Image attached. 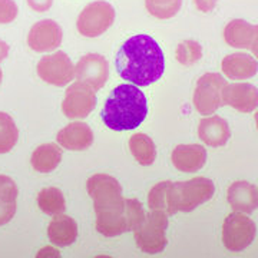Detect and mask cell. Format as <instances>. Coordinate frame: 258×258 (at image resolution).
I'll use <instances>...</instances> for the list:
<instances>
[{
    "label": "cell",
    "mask_w": 258,
    "mask_h": 258,
    "mask_svg": "<svg viewBox=\"0 0 258 258\" xmlns=\"http://www.w3.org/2000/svg\"><path fill=\"white\" fill-rule=\"evenodd\" d=\"M175 56L176 60L181 64L191 66L203 57V46L192 39H188L178 45Z\"/></svg>",
    "instance_id": "cell-29"
},
{
    "label": "cell",
    "mask_w": 258,
    "mask_h": 258,
    "mask_svg": "<svg viewBox=\"0 0 258 258\" xmlns=\"http://www.w3.org/2000/svg\"><path fill=\"white\" fill-rule=\"evenodd\" d=\"M96 106V92L83 82L72 83L62 102V112L69 119H83L91 115Z\"/></svg>",
    "instance_id": "cell-10"
},
{
    "label": "cell",
    "mask_w": 258,
    "mask_h": 258,
    "mask_svg": "<svg viewBox=\"0 0 258 258\" xmlns=\"http://www.w3.org/2000/svg\"><path fill=\"white\" fill-rule=\"evenodd\" d=\"M2 78H3V74H2V69H0V82H2Z\"/></svg>",
    "instance_id": "cell-36"
},
{
    "label": "cell",
    "mask_w": 258,
    "mask_h": 258,
    "mask_svg": "<svg viewBox=\"0 0 258 258\" xmlns=\"http://www.w3.org/2000/svg\"><path fill=\"white\" fill-rule=\"evenodd\" d=\"M37 75L42 81L57 88L66 86L75 78V66L64 52L43 56L37 63Z\"/></svg>",
    "instance_id": "cell-11"
},
{
    "label": "cell",
    "mask_w": 258,
    "mask_h": 258,
    "mask_svg": "<svg viewBox=\"0 0 258 258\" xmlns=\"http://www.w3.org/2000/svg\"><path fill=\"white\" fill-rule=\"evenodd\" d=\"M18 186L8 175H0V227L12 221L16 214Z\"/></svg>",
    "instance_id": "cell-23"
},
{
    "label": "cell",
    "mask_w": 258,
    "mask_h": 258,
    "mask_svg": "<svg viewBox=\"0 0 258 258\" xmlns=\"http://www.w3.org/2000/svg\"><path fill=\"white\" fill-rule=\"evenodd\" d=\"M28 5L36 12H46L52 8L53 0H28Z\"/></svg>",
    "instance_id": "cell-31"
},
{
    "label": "cell",
    "mask_w": 258,
    "mask_h": 258,
    "mask_svg": "<svg viewBox=\"0 0 258 258\" xmlns=\"http://www.w3.org/2000/svg\"><path fill=\"white\" fill-rule=\"evenodd\" d=\"M172 164L178 171L192 174L198 172L207 162V149L203 145H178L172 151Z\"/></svg>",
    "instance_id": "cell-16"
},
{
    "label": "cell",
    "mask_w": 258,
    "mask_h": 258,
    "mask_svg": "<svg viewBox=\"0 0 258 258\" xmlns=\"http://www.w3.org/2000/svg\"><path fill=\"white\" fill-rule=\"evenodd\" d=\"M224 103L242 113L254 112L258 108V89L251 83H231L225 86Z\"/></svg>",
    "instance_id": "cell-14"
},
{
    "label": "cell",
    "mask_w": 258,
    "mask_h": 258,
    "mask_svg": "<svg viewBox=\"0 0 258 258\" xmlns=\"http://www.w3.org/2000/svg\"><path fill=\"white\" fill-rule=\"evenodd\" d=\"M228 83L220 74L203 75L194 92V106L201 115H212L224 106V91Z\"/></svg>",
    "instance_id": "cell-7"
},
{
    "label": "cell",
    "mask_w": 258,
    "mask_h": 258,
    "mask_svg": "<svg viewBox=\"0 0 258 258\" xmlns=\"http://www.w3.org/2000/svg\"><path fill=\"white\" fill-rule=\"evenodd\" d=\"M182 6V0H145L147 10L157 19H171Z\"/></svg>",
    "instance_id": "cell-28"
},
{
    "label": "cell",
    "mask_w": 258,
    "mask_h": 258,
    "mask_svg": "<svg viewBox=\"0 0 258 258\" xmlns=\"http://www.w3.org/2000/svg\"><path fill=\"white\" fill-rule=\"evenodd\" d=\"M62 29L55 20L45 19L35 23L29 30L28 45L35 52H50L62 43Z\"/></svg>",
    "instance_id": "cell-13"
},
{
    "label": "cell",
    "mask_w": 258,
    "mask_h": 258,
    "mask_svg": "<svg viewBox=\"0 0 258 258\" xmlns=\"http://www.w3.org/2000/svg\"><path fill=\"white\" fill-rule=\"evenodd\" d=\"M102 120L112 131H131L138 128L148 115V103L144 92L132 83L115 88L105 101Z\"/></svg>",
    "instance_id": "cell-2"
},
{
    "label": "cell",
    "mask_w": 258,
    "mask_h": 258,
    "mask_svg": "<svg viewBox=\"0 0 258 258\" xmlns=\"http://www.w3.org/2000/svg\"><path fill=\"white\" fill-rule=\"evenodd\" d=\"M194 3H195V8L204 13H210L217 6V0H194Z\"/></svg>",
    "instance_id": "cell-32"
},
{
    "label": "cell",
    "mask_w": 258,
    "mask_h": 258,
    "mask_svg": "<svg viewBox=\"0 0 258 258\" xmlns=\"http://www.w3.org/2000/svg\"><path fill=\"white\" fill-rule=\"evenodd\" d=\"M115 66L123 81L144 88L161 79L165 71V56L155 39L135 35L120 46Z\"/></svg>",
    "instance_id": "cell-1"
},
{
    "label": "cell",
    "mask_w": 258,
    "mask_h": 258,
    "mask_svg": "<svg viewBox=\"0 0 258 258\" xmlns=\"http://www.w3.org/2000/svg\"><path fill=\"white\" fill-rule=\"evenodd\" d=\"M145 215L138 200L125 198V204L119 210L96 215V230L105 237H118L137 230L145 220Z\"/></svg>",
    "instance_id": "cell-3"
},
{
    "label": "cell",
    "mask_w": 258,
    "mask_h": 258,
    "mask_svg": "<svg viewBox=\"0 0 258 258\" xmlns=\"http://www.w3.org/2000/svg\"><path fill=\"white\" fill-rule=\"evenodd\" d=\"M198 137L208 147H224L231 138L230 125L224 118L217 115L204 118L198 126Z\"/></svg>",
    "instance_id": "cell-18"
},
{
    "label": "cell",
    "mask_w": 258,
    "mask_h": 258,
    "mask_svg": "<svg viewBox=\"0 0 258 258\" xmlns=\"http://www.w3.org/2000/svg\"><path fill=\"white\" fill-rule=\"evenodd\" d=\"M47 237L50 242L57 247L72 245L78 238V224L68 215H55V218L47 227Z\"/></svg>",
    "instance_id": "cell-20"
},
{
    "label": "cell",
    "mask_w": 258,
    "mask_h": 258,
    "mask_svg": "<svg viewBox=\"0 0 258 258\" xmlns=\"http://www.w3.org/2000/svg\"><path fill=\"white\" fill-rule=\"evenodd\" d=\"M255 222L242 212H232L222 224V242L232 252H240L255 240Z\"/></svg>",
    "instance_id": "cell-8"
},
{
    "label": "cell",
    "mask_w": 258,
    "mask_h": 258,
    "mask_svg": "<svg viewBox=\"0 0 258 258\" xmlns=\"http://www.w3.org/2000/svg\"><path fill=\"white\" fill-rule=\"evenodd\" d=\"M9 55V45L3 40H0V62L5 60Z\"/></svg>",
    "instance_id": "cell-34"
},
{
    "label": "cell",
    "mask_w": 258,
    "mask_h": 258,
    "mask_svg": "<svg viewBox=\"0 0 258 258\" xmlns=\"http://www.w3.org/2000/svg\"><path fill=\"white\" fill-rule=\"evenodd\" d=\"M37 205L47 215H59L66 210V201L62 191L55 186L43 188L37 195Z\"/></svg>",
    "instance_id": "cell-25"
},
{
    "label": "cell",
    "mask_w": 258,
    "mask_h": 258,
    "mask_svg": "<svg viewBox=\"0 0 258 258\" xmlns=\"http://www.w3.org/2000/svg\"><path fill=\"white\" fill-rule=\"evenodd\" d=\"M251 52L252 55L255 56L258 59V25H255V30H254V37H252V42H251Z\"/></svg>",
    "instance_id": "cell-33"
},
{
    "label": "cell",
    "mask_w": 258,
    "mask_h": 258,
    "mask_svg": "<svg viewBox=\"0 0 258 258\" xmlns=\"http://www.w3.org/2000/svg\"><path fill=\"white\" fill-rule=\"evenodd\" d=\"M227 200L234 211L248 215L258 208V188L247 181H237L230 185Z\"/></svg>",
    "instance_id": "cell-15"
},
{
    "label": "cell",
    "mask_w": 258,
    "mask_h": 258,
    "mask_svg": "<svg viewBox=\"0 0 258 258\" xmlns=\"http://www.w3.org/2000/svg\"><path fill=\"white\" fill-rule=\"evenodd\" d=\"M171 186H172L171 181H164L152 186V189L148 195V205L152 211H161L165 212L166 215H172L171 214Z\"/></svg>",
    "instance_id": "cell-26"
},
{
    "label": "cell",
    "mask_w": 258,
    "mask_h": 258,
    "mask_svg": "<svg viewBox=\"0 0 258 258\" xmlns=\"http://www.w3.org/2000/svg\"><path fill=\"white\" fill-rule=\"evenodd\" d=\"M18 5L15 0H0V25L13 22L18 16Z\"/></svg>",
    "instance_id": "cell-30"
},
{
    "label": "cell",
    "mask_w": 258,
    "mask_h": 258,
    "mask_svg": "<svg viewBox=\"0 0 258 258\" xmlns=\"http://www.w3.org/2000/svg\"><path fill=\"white\" fill-rule=\"evenodd\" d=\"M221 69L232 81H244L257 75L258 62L255 57L247 53H232L222 59Z\"/></svg>",
    "instance_id": "cell-19"
},
{
    "label": "cell",
    "mask_w": 258,
    "mask_h": 258,
    "mask_svg": "<svg viewBox=\"0 0 258 258\" xmlns=\"http://www.w3.org/2000/svg\"><path fill=\"white\" fill-rule=\"evenodd\" d=\"M86 189L92 198L96 215L116 211L125 204V198L122 197V186L118 179L111 175L95 174L88 179Z\"/></svg>",
    "instance_id": "cell-5"
},
{
    "label": "cell",
    "mask_w": 258,
    "mask_h": 258,
    "mask_svg": "<svg viewBox=\"0 0 258 258\" xmlns=\"http://www.w3.org/2000/svg\"><path fill=\"white\" fill-rule=\"evenodd\" d=\"M57 144L69 151H85L93 144V132L83 122H72L57 132Z\"/></svg>",
    "instance_id": "cell-17"
},
{
    "label": "cell",
    "mask_w": 258,
    "mask_h": 258,
    "mask_svg": "<svg viewBox=\"0 0 258 258\" xmlns=\"http://www.w3.org/2000/svg\"><path fill=\"white\" fill-rule=\"evenodd\" d=\"M255 26L242 19H234L224 29V39L227 45L238 49H249Z\"/></svg>",
    "instance_id": "cell-21"
},
{
    "label": "cell",
    "mask_w": 258,
    "mask_h": 258,
    "mask_svg": "<svg viewBox=\"0 0 258 258\" xmlns=\"http://www.w3.org/2000/svg\"><path fill=\"white\" fill-rule=\"evenodd\" d=\"M115 20V9L108 2H92L81 12L78 18V30L86 37L101 36L111 28Z\"/></svg>",
    "instance_id": "cell-9"
},
{
    "label": "cell",
    "mask_w": 258,
    "mask_h": 258,
    "mask_svg": "<svg viewBox=\"0 0 258 258\" xmlns=\"http://www.w3.org/2000/svg\"><path fill=\"white\" fill-rule=\"evenodd\" d=\"M75 76L79 82L86 83L93 91H99L108 81L109 64L106 59L98 53H89L79 59L75 66Z\"/></svg>",
    "instance_id": "cell-12"
},
{
    "label": "cell",
    "mask_w": 258,
    "mask_h": 258,
    "mask_svg": "<svg viewBox=\"0 0 258 258\" xmlns=\"http://www.w3.org/2000/svg\"><path fill=\"white\" fill-rule=\"evenodd\" d=\"M19 129L13 118L0 112V154H8L18 144Z\"/></svg>",
    "instance_id": "cell-27"
},
{
    "label": "cell",
    "mask_w": 258,
    "mask_h": 258,
    "mask_svg": "<svg viewBox=\"0 0 258 258\" xmlns=\"http://www.w3.org/2000/svg\"><path fill=\"white\" fill-rule=\"evenodd\" d=\"M255 125H257V131H258V111L255 112Z\"/></svg>",
    "instance_id": "cell-35"
},
{
    "label": "cell",
    "mask_w": 258,
    "mask_h": 258,
    "mask_svg": "<svg viewBox=\"0 0 258 258\" xmlns=\"http://www.w3.org/2000/svg\"><path fill=\"white\" fill-rule=\"evenodd\" d=\"M129 149L141 165L149 166L155 162L157 148L154 141L145 134H135L129 138Z\"/></svg>",
    "instance_id": "cell-24"
},
{
    "label": "cell",
    "mask_w": 258,
    "mask_h": 258,
    "mask_svg": "<svg viewBox=\"0 0 258 258\" xmlns=\"http://www.w3.org/2000/svg\"><path fill=\"white\" fill-rule=\"evenodd\" d=\"M215 194V185L205 176L192 178L184 182H172L171 186V214L191 212L208 203Z\"/></svg>",
    "instance_id": "cell-4"
},
{
    "label": "cell",
    "mask_w": 258,
    "mask_h": 258,
    "mask_svg": "<svg viewBox=\"0 0 258 258\" xmlns=\"http://www.w3.org/2000/svg\"><path fill=\"white\" fill-rule=\"evenodd\" d=\"M168 215L165 212L152 211L145 215L144 222L134 231L137 245L141 251L147 254H158L165 249Z\"/></svg>",
    "instance_id": "cell-6"
},
{
    "label": "cell",
    "mask_w": 258,
    "mask_h": 258,
    "mask_svg": "<svg viewBox=\"0 0 258 258\" xmlns=\"http://www.w3.org/2000/svg\"><path fill=\"white\" fill-rule=\"evenodd\" d=\"M62 161V151L55 144H43L32 154V166L36 172L49 174L55 171Z\"/></svg>",
    "instance_id": "cell-22"
}]
</instances>
